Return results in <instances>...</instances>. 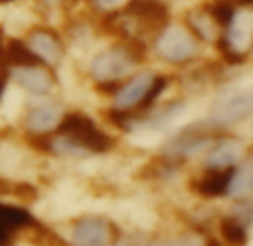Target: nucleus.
I'll list each match as a JSON object with an SVG mask.
<instances>
[{
  "mask_svg": "<svg viewBox=\"0 0 253 246\" xmlns=\"http://www.w3.org/2000/svg\"><path fill=\"white\" fill-rule=\"evenodd\" d=\"M139 63H141V52L132 43L115 45L110 49H103L92 61L90 74L101 92L117 94V90L124 85V79L132 74Z\"/></svg>",
  "mask_w": 253,
  "mask_h": 246,
  "instance_id": "1",
  "label": "nucleus"
},
{
  "mask_svg": "<svg viewBox=\"0 0 253 246\" xmlns=\"http://www.w3.org/2000/svg\"><path fill=\"white\" fill-rule=\"evenodd\" d=\"M166 83V76H157L153 72H141V74L132 76L128 83H124L117 90L115 108L124 110V112H132L137 108H150L164 92Z\"/></svg>",
  "mask_w": 253,
  "mask_h": 246,
  "instance_id": "2",
  "label": "nucleus"
},
{
  "mask_svg": "<svg viewBox=\"0 0 253 246\" xmlns=\"http://www.w3.org/2000/svg\"><path fill=\"white\" fill-rule=\"evenodd\" d=\"M155 49L164 61L182 65L197 56L200 38L188 25H166L159 29L157 38H155Z\"/></svg>",
  "mask_w": 253,
  "mask_h": 246,
  "instance_id": "3",
  "label": "nucleus"
},
{
  "mask_svg": "<svg viewBox=\"0 0 253 246\" xmlns=\"http://www.w3.org/2000/svg\"><path fill=\"white\" fill-rule=\"evenodd\" d=\"M253 45V11L240 9L224 27V36L217 41V47L229 63H242Z\"/></svg>",
  "mask_w": 253,
  "mask_h": 246,
  "instance_id": "4",
  "label": "nucleus"
},
{
  "mask_svg": "<svg viewBox=\"0 0 253 246\" xmlns=\"http://www.w3.org/2000/svg\"><path fill=\"white\" fill-rule=\"evenodd\" d=\"M58 134H65L72 141H77L87 152H108L112 148V139L96 128V123L87 119L83 112H70L63 117L58 125Z\"/></svg>",
  "mask_w": 253,
  "mask_h": 246,
  "instance_id": "5",
  "label": "nucleus"
},
{
  "mask_svg": "<svg viewBox=\"0 0 253 246\" xmlns=\"http://www.w3.org/2000/svg\"><path fill=\"white\" fill-rule=\"evenodd\" d=\"M253 114V90H238L224 94L211 108V123L215 128H231Z\"/></svg>",
  "mask_w": 253,
  "mask_h": 246,
  "instance_id": "6",
  "label": "nucleus"
},
{
  "mask_svg": "<svg viewBox=\"0 0 253 246\" xmlns=\"http://www.w3.org/2000/svg\"><path fill=\"white\" fill-rule=\"evenodd\" d=\"M27 45L43 65H56V63H61L63 54H65V47H63V41L58 38V34L45 27L34 29L27 36Z\"/></svg>",
  "mask_w": 253,
  "mask_h": 246,
  "instance_id": "7",
  "label": "nucleus"
},
{
  "mask_svg": "<svg viewBox=\"0 0 253 246\" xmlns=\"http://www.w3.org/2000/svg\"><path fill=\"white\" fill-rule=\"evenodd\" d=\"M112 242V226L105 219L85 217L72 228L74 246H108Z\"/></svg>",
  "mask_w": 253,
  "mask_h": 246,
  "instance_id": "8",
  "label": "nucleus"
},
{
  "mask_svg": "<svg viewBox=\"0 0 253 246\" xmlns=\"http://www.w3.org/2000/svg\"><path fill=\"white\" fill-rule=\"evenodd\" d=\"M211 141H213V134L204 125H191V128L182 130L177 137H172L166 143V150L177 157H191L200 152L202 148H206Z\"/></svg>",
  "mask_w": 253,
  "mask_h": 246,
  "instance_id": "9",
  "label": "nucleus"
},
{
  "mask_svg": "<svg viewBox=\"0 0 253 246\" xmlns=\"http://www.w3.org/2000/svg\"><path fill=\"white\" fill-rule=\"evenodd\" d=\"M11 76L16 79L20 87H25L32 94H45V92L52 90L54 85V76L47 67H43L41 63H34V65H23V67H14Z\"/></svg>",
  "mask_w": 253,
  "mask_h": 246,
  "instance_id": "10",
  "label": "nucleus"
},
{
  "mask_svg": "<svg viewBox=\"0 0 253 246\" xmlns=\"http://www.w3.org/2000/svg\"><path fill=\"white\" fill-rule=\"evenodd\" d=\"M36 226L34 217L20 206H9V204H0V244H9L11 237L18 231Z\"/></svg>",
  "mask_w": 253,
  "mask_h": 246,
  "instance_id": "11",
  "label": "nucleus"
},
{
  "mask_svg": "<svg viewBox=\"0 0 253 246\" xmlns=\"http://www.w3.org/2000/svg\"><path fill=\"white\" fill-rule=\"evenodd\" d=\"M233 168H206L204 175L193 179V190L202 197H222L229 193Z\"/></svg>",
  "mask_w": 253,
  "mask_h": 246,
  "instance_id": "12",
  "label": "nucleus"
},
{
  "mask_svg": "<svg viewBox=\"0 0 253 246\" xmlns=\"http://www.w3.org/2000/svg\"><path fill=\"white\" fill-rule=\"evenodd\" d=\"M244 155V146L235 139H220L206 155V168H231Z\"/></svg>",
  "mask_w": 253,
  "mask_h": 246,
  "instance_id": "13",
  "label": "nucleus"
},
{
  "mask_svg": "<svg viewBox=\"0 0 253 246\" xmlns=\"http://www.w3.org/2000/svg\"><path fill=\"white\" fill-rule=\"evenodd\" d=\"M65 114L61 112L58 105H41V108L32 110L27 117V130L36 137H45L47 132H52L54 128H58Z\"/></svg>",
  "mask_w": 253,
  "mask_h": 246,
  "instance_id": "14",
  "label": "nucleus"
},
{
  "mask_svg": "<svg viewBox=\"0 0 253 246\" xmlns=\"http://www.w3.org/2000/svg\"><path fill=\"white\" fill-rule=\"evenodd\" d=\"M2 63L11 67H23V65H34V63H41V61L29 49L27 41L9 38L7 43H2Z\"/></svg>",
  "mask_w": 253,
  "mask_h": 246,
  "instance_id": "15",
  "label": "nucleus"
},
{
  "mask_svg": "<svg viewBox=\"0 0 253 246\" xmlns=\"http://www.w3.org/2000/svg\"><path fill=\"white\" fill-rule=\"evenodd\" d=\"M229 195H233L235 199H247L253 195V159L233 170Z\"/></svg>",
  "mask_w": 253,
  "mask_h": 246,
  "instance_id": "16",
  "label": "nucleus"
},
{
  "mask_svg": "<svg viewBox=\"0 0 253 246\" xmlns=\"http://www.w3.org/2000/svg\"><path fill=\"white\" fill-rule=\"evenodd\" d=\"M188 27L195 32L200 41H211V38H215V27H220V25L211 16L209 9H200L188 16Z\"/></svg>",
  "mask_w": 253,
  "mask_h": 246,
  "instance_id": "17",
  "label": "nucleus"
},
{
  "mask_svg": "<svg viewBox=\"0 0 253 246\" xmlns=\"http://www.w3.org/2000/svg\"><path fill=\"white\" fill-rule=\"evenodd\" d=\"M220 233L222 240L226 242L229 246H247V226L240 222L238 217H224L220 219Z\"/></svg>",
  "mask_w": 253,
  "mask_h": 246,
  "instance_id": "18",
  "label": "nucleus"
},
{
  "mask_svg": "<svg viewBox=\"0 0 253 246\" xmlns=\"http://www.w3.org/2000/svg\"><path fill=\"white\" fill-rule=\"evenodd\" d=\"M206 9L211 11V16L217 20L220 27H226V25L231 23V18L235 16V11H238L233 5V0H215V2H211Z\"/></svg>",
  "mask_w": 253,
  "mask_h": 246,
  "instance_id": "19",
  "label": "nucleus"
},
{
  "mask_svg": "<svg viewBox=\"0 0 253 246\" xmlns=\"http://www.w3.org/2000/svg\"><path fill=\"white\" fill-rule=\"evenodd\" d=\"M130 2L132 0H92V7H94L96 11H101V14H121V11H126L130 7Z\"/></svg>",
  "mask_w": 253,
  "mask_h": 246,
  "instance_id": "20",
  "label": "nucleus"
},
{
  "mask_svg": "<svg viewBox=\"0 0 253 246\" xmlns=\"http://www.w3.org/2000/svg\"><path fill=\"white\" fill-rule=\"evenodd\" d=\"M153 246H206V244L197 235H184V237H177V240L157 242V244H153Z\"/></svg>",
  "mask_w": 253,
  "mask_h": 246,
  "instance_id": "21",
  "label": "nucleus"
},
{
  "mask_svg": "<svg viewBox=\"0 0 253 246\" xmlns=\"http://www.w3.org/2000/svg\"><path fill=\"white\" fill-rule=\"evenodd\" d=\"M235 217L240 219V222L244 224V226H249V224H253V202H247L242 204L238 208V213H235Z\"/></svg>",
  "mask_w": 253,
  "mask_h": 246,
  "instance_id": "22",
  "label": "nucleus"
},
{
  "mask_svg": "<svg viewBox=\"0 0 253 246\" xmlns=\"http://www.w3.org/2000/svg\"><path fill=\"white\" fill-rule=\"evenodd\" d=\"M119 246H143L139 240H132V237H128V240H121Z\"/></svg>",
  "mask_w": 253,
  "mask_h": 246,
  "instance_id": "23",
  "label": "nucleus"
},
{
  "mask_svg": "<svg viewBox=\"0 0 253 246\" xmlns=\"http://www.w3.org/2000/svg\"><path fill=\"white\" fill-rule=\"evenodd\" d=\"M235 7H253V0H233Z\"/></svg>",
  "mask_w": 253,
  "mask_h": 246,
  "instance_id": "24",
  "label": "nucleus"
},
{
  "mask_svg": "<svg viewBox=\"0 0 253 246\" xmlns=\"http://www.w3.org/2000/svg\"><path fill=\"white\" fill-rule=\"evenodd\" d=\"M2 92H5V76H0V96H2Z\"/></svg>",
  "mask_w": 253,
  "mask_h": 246,
  "instance_id": "25",
  "label": "nucleus"
},
{
  "mask_svg": "<svg viewBox=\"0 0 253 246\" xmlns=\"http://www.w3.org/2000/svg\"><path fill=\"white\" fill-rule=\"evenodd\" d=\"M206 246H222L220 242H215V240H211V242H206Z\"/></svg>",
  "mask_w": 253,
  "mask_h": 246,
  "instance_id": "26",
  "label": "nucleus"
},
{
  "mask_svg": "<svg viewBox=\"0 0 253 246\" xmlns=\"http://www.w3.org/2000/svg\"><path fill=\"white\" fill-rule=\"evenodd\" d=\"M0 65H5V63H2V43H0Z\"/></svg>",
  "mask_w": 253,
  "mask_h": 246,
  "instance_id": "27",
  "label": "nucleus"
},
{
  "mask_svg": "<svg viewBox=\"0 0 253 246\" xmlns=\"http://www.w3.org/2000/svg\"><path fill=\"white\" fill-rule=\"evenodd\" d=\"M2 2H11V0H0V5H2Z\"/></svg>",
  "mask_w": 253,
  "mask_h": 246,
  "instance_id": "28",
  "label": "nucleus"
},
{
  "mask_svg": "<svg viewBox=\"0 0 253 246\" xmlns=\"http://www.w3.org/2000/svg\"><path fill=\"white\" fill-rule=\"evenodd\" d=\"M0 246H5V244H0Z\"/></svg>",
  "mask_w": 253,
  "mask_h": 246,
  "instance_id": "29",
  "label": "nucleus"
}]
</instances>
